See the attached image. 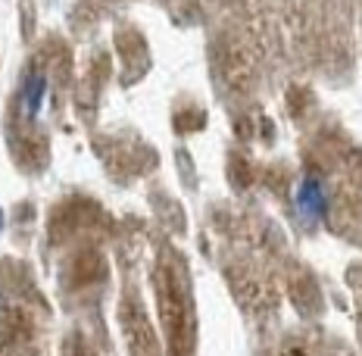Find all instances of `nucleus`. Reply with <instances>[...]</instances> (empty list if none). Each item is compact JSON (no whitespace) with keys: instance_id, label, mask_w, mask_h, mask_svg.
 <instances>
[{"instance_id":"f257e3e1","label":"nucleus","mask_w":362,"mask_h":356,"mask_svg":"<svg viewBox=\"0 0 362 356\" xmlns=\"http://www.w3.org/2000/svg\"><path fill=\"white\" fill-rule=\"evenodd\" d=\"M300 209L306 219H319L325 213V194L315 181H303V188H300Z\"/></svg>"},{"instance_id":"f03ea898","label":"nucleus","mask_w":362,"mask_h":356,"mask_svg":"<svg viewBox=\"0 0 362 356\" xmlns=\"http://www.w3.org/2000/svg\"><path fill=\"white\" fill-rule=\"evenodd\" d=\"M41 97H44V79H41V75H32V79H28V85H25V110L35 113L37 103H41Z\"/></svg>"}]
</instances>
